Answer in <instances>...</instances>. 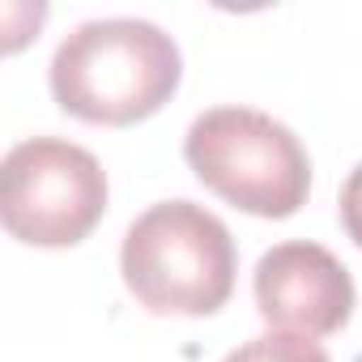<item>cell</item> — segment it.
Instances as JSON below:
<instances>
[{"instance_id": "1", "label": "cell", "mask_w": 362, "mask_h": 362, "mask_svg": "<svg viewBox=\"0 0 362 362\" xmlns=\"http://www.w3.org/2000/svg\"><path fill=\"white\" fill-rule=\"evenodd\" d=\"M184 77L175 39L141 18L81 22L52 56L56 103L86 124H136L170 103Z\"/></svg>"}, {"instance_id": "2", "label": "cell", "mask_w": 362, "mask_h": 362, "mask_svg": "<svg viewBox=\"0 0 362 362\" xmlns=\"http://www.w3.org/2000/svg\"><path fill=\"white\" fill-rule=\"evenodd\" d=\"M235 239L218 214L197 201L145 209L119 247V273L132 298L153 315H214L235 290Z\"/></svg>"}, {"instance_id": "3", "label": "cell", "mask_w": 362, "mask_h": 362, "mask_svg": "<svg viewBox=\"0 0 362 362\" xmlns=\"http://www.w3.org/2000/svg\"><path fill=\"white\" fill-rule=\"evenodd\" d=\"M184 158L209 192L256 218H290L311 192L303 141L256 107H214L197 115L184 136Z\"/></svg>"}, {"instance_id": "4", "label": "cell", "mask_w": 362, "mask_h": 362, "mask_svg": "<svg viewBox=\"0 0 362 362\" xmlns=\"http://www.w3.org/2000/svg\"><path fill=\"white\" fill-rule=\"evenodd\" d=\"M107 209L103 162L60 136H30L13 145L0 166V218L18 243L73 247Z\"/></svg>"}, {"instance_id": "5", "label": "cell", "mask_w": 362, "mask_h": 362, "mask_svg": "<svg viewBox=\"0 0 362 362\" xmlns=\"http://www.w3.org/2000/svg\"><path fill=\"white\" fill-rule=\"evenodd\" d=\"M256 311L277 332L332 337L354 315V277L320 243H277L256 264Z\"/></svg>"}, {"instance_id": "6", "label": "cell", "mask_w": 362, "mask_h": 362, "mask_svg": "<svg viewBox=\"0 0 362 362\" xmlns=\"http://www.w3.org/2000/svg\"><path fill=\"white\" fill-rule=\"evenodd\" d=\"M222 362H332V358L311 337H298V332H264V337H252L247 345L230 349Z\"/></svg>"}, {"instance_id": "7", "label": "cell", "mask_w": 362, "mask_h": 362, "mask_svg": "<svg viewBox=\"0 0 362 362\" xmlns=\"http://www.w3.org/2000/svg\"><path fill=\"white\" fill-rule=\"evenodd\" d=\"M341 226H345V235L362 247V162L349 170V179H345V188H341Z\"/></svg>"}]
</instances>
